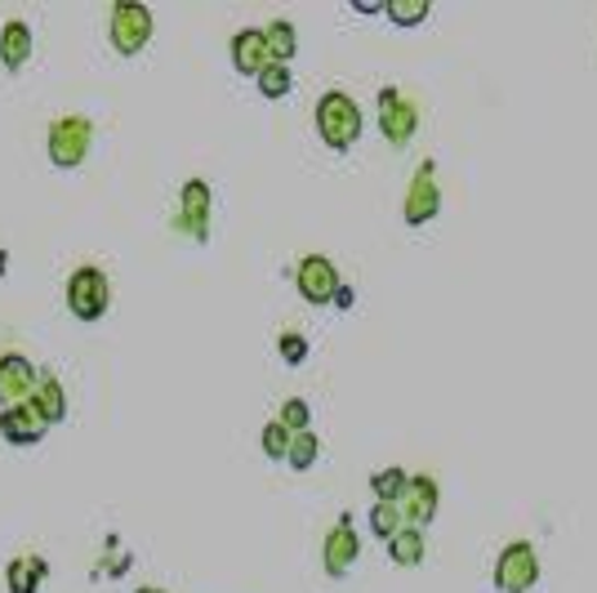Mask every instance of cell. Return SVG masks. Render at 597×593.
Wrapping results in <instances>:
<instances>
[{"instance_id": "8fae6325", "label": "cell", "mask_w": 597, "mask_h": 593, "mask_svg": "<svg viewBox=\"0 0 597 593\" xmlns=\"http://www.w3.org/2000/svg\"><path fill=\"white\" fill-rule=\"evenodd\" d=\"M437 509H442V491H437V482H433L428 473H415V478L406 482L402 500H397L402 522H406V526H415V531H424V526L437 517Z\"/></svg>"}, {"instance_id": "9a60e30c", "label": "cell", "mask_w": 597, "mask_h": 593, "mask_svg": "<svg viewBox=\"0 0 597 593\" xmlns=\"http://www.w3.org/2000/svg\"><path fill=\"white\" fill-rule=\"evenodd\" d=\"M28 406L45 420V424H63L68 420V393H63V384H59V375H37V389H32V398H28Z\"/></svg>"}, {"instance_id": "d6986e66", "label": "cell", "mask_w": 597, "mask_h": 593, "mask_svg": "<svg viewBox=\"0 0 597 593\" xmlns=\"http://www.w3.org/2000/svg\"><path fill=\"white\" fill-rule=\"evenodd\" d=\"M424 553H428V544H424V531H415V526H402L393 540H388V557L397 562V566H419L424 562Z\"/></svg>"}, {"instance_id": "9c48e42d", "label": "cell", "mask_w": 597, "mask_h": 593, "mask_svg": "<svg viewBox=\"0 0 597 593\" xmlns=\"http://www.w3.org/2000/svg\"><path fill=\"white\" fill-rule=\"evenodd\" d=\"M357 553H362V535H357V526H353V513H344V517L331 526L326 544H322V566H326V575H331V580H344V575L353 571Z\"/></svg>"}, {"instance_id": "2e32d148", "label": "cell", "mask_w": 597, "mask_h": 593, "mask_svg": "<svg viewBox=\"0 0 597 593\" xmlns=\"http://www.w3.org/2000/svg\"><path fill=\"white\" fill-rule=\"evenodd\" d=\"M32 28L23 19H10L6 28H0V63H6L10 72H19L28 59H32Z\"/></svg>"}, {"instance_id": "7c38bea8", "label": "cell", "mask_w": 597, "mask_h": 593, "mask_svg": "<svg viewBox=\"0 0 597 593\" xmlns=\"http://www.w3.org/2000/svg\"><path fill=\"white\" fill-rule=\"evenodd\" d=\"M37 389V366L23 353H6L0 358V406H23Z\"/></svg>"}, {"instance_id": "6da1fadb", "label": "cell", "mask_w": 597, "mask_h": 593, "mask_svg": "<svg viewBox=\"0 0 597 593\" xmlns=\"http://www.w3.org/2000/svg\"><path fill=\"white\" fill-rule=\"evenodd\" d=\"M362 125H366V117H362V103L353 94L326 90L317 99V134H322V143L331 152H348L362 139Z\"/></svg>"}, {"instance_id": "603a6c76", "label": "cell", "mask_w": 597, "mask_h": 593, "mask_svg": "<svg viewBox=\"0 0 597 593\" xmlns=\"http://www.w3.org/2000/svg\"><path fill=\"white\" fill-rule=\"evenodd\" d=\"M428 0H388V6H384V14L397 23V28H419L424 19H428Z\"/></svg>"}, {"instance_id": "4316f807", "label": "cell", "mask_w": 597, "mask_h": 593, "mask_svg": "<svg viewBox=\"0 0 597 593\" xmlns=\"http://www.w3.org/2000/svg\"><path fill=\"white\" fill-rule=\"evenodd\" d=\"M276 353H281L285 366H304V362H308V340L298 335V331H285V335L276 340Z\"/></svg>"}, {"instance_id": "ba28073f", "label": "cell", "mask_w": 597, "mask_h": 593, "mask_svg": "<svg viewBox=\"0 0 597 593\" xmlns=\"http://www.w3.org/2000/svg\"><path fill=\"white\" fill-rule=\"evenodd\" d=\"M419 130V108L397 90V86H384L380 90V134L393 143V148H406Z\"/></svg>"}, {"instance_id": "8992f818", "label": "cell", "mask_w": 597, "mask_h": 593, "mask_svg": "<svg viewBox=\"0 0 597 593\" xmlns=\"http://www.w3.org/2000/svg\"><path fill=\"white\" fill-rule=\"evenodd\" d=\"M437 214H442V183H437V161L428 157V161H419V170H415V179H411V188H406L402 219H406L411 228H424V223L437 219Z\"/></svg>"}, {"instance_id": "7a4b0ae2", "label": "cell", "mask_w": 597, "mask_h": 593, "mask_svg": "<svg viewBox=\"0 0 597 593\" xmlns=\"http://www.w3.org/2000/svg\"><path fill=\"white\" fill-rule=\"evenodd\" d=\"M108 309H112V281H108V272L103 268H90V263L77 268L68 277V313L77 322H99Z\"/></svg>"}, {"instance_id": "7402d4cb", "label": "cell", "mask_w": 597, "mask_h": 593, "mask_svg": "<svg viewBox=\"0 0 597 593\" xmlns=\"http://www.w3.org/2000/svg\"><path fill=\"white\" fill-rule=\"evenodd\" d=\"M406 482H411V478H406V469H397V464H393V469H380V473L371 478V491H375V500H380V504H397V500H402V491H406Z\"/></svg>"}, {"instance_id": "277c9868", "label": "cell", "mask_w": 597, "mask_h": 593, "mask_svg": "<svg viewBox=\"0 0 597 593\" xmlns=\"http://www.w3.org/2000/svg\"><path fill=\"white\" fill-rule=\"evenodd\" d=\"M539 584V553L530 540H513L495 557V589L499 593H530Z\"/></svg>"}, {"instance_id": "484cf974", "label": "cell", "mask_w": 597, "mask_h": 593, "mask_svg": "<svg viewBox=\"0 0 597 593\" xmlns=\"http://www.w3.org/2000/svg\"><path fill=\"white\" fill-rule=\"evenodd\" d=\"M290 438H294V433H285L276 420H267V424H263V433H259V446H263V455H267V460H285Z\"/></svg>"}, {"instance_id": "83f0119b", "label": "cell", "mask_w": 597, "mask_h": 593, "mask_svg": "<svg viewBox=\"0 0 597 593\" xmlns=\"http://www.w3.org/2000/svg\"><path fill=\"white\" fill-rule=\"evenodd\" d=\"M139 593H165V589H139Z\"/></svg>"}, {"instance_id": "5b68a950", "label": "cell", "mask_w": 597, "mask_h": 593, "mask_svg": "<svg viewBox=\"0 0 597 593\" xmlns=\"http://www.w3.org/2000/svg\"><path fill=\"white\" fill-rule=\"evenodd\" d=\"M50 161L59 165V170H77L85 157H90V143H94V125H90V117H59L54 125H50Z\"/></svg>"}, {"instance_id": "44dd1931", "label": "cell", "mask_w": 597, "mask_h": 593, "mask_svg": "<svg viewBox=\"0 0 597 593\" xmlns=\"http://www.w3.org/2000/svg\"><path fill=\"white\" fill-rule=\"evenodd\" d=\"M254 86H259L263 99H285V94L294 90V72H290L285 63H267V68L254 77Z\"/></svg>"}, {"instance_id": "d4e9b609", "label": "cell", "mask_w": 597, "mask_h": 593, "mask_svg": "<svg viewBox=\"0 0 597 593\" xmlns=\"http://www.w3.org/2000/svg\"><path fill=\"white\" fill-rule=\"evenodd\" d=\"M402 526H406V522H402L397 504H380V500L371 504V535H380V540L388 544V540H393V535H397Z\"/></svg>"}, {"instance_id": "30bf717a", "label": "cell", "mask_w": 597, "mask_h": 593, "mask_svg": "<svg viewBox=\"0 0 597 593\" xmlns=\"http://www.w3.org/2000/svg\"><path fill=\"white\" fill-rule=\"evenodd\" d=\"M210 210H214L210 183L205 179H188L183 192H179V219H174V228H183L192 241H205L210 237Z\"/></svg>"}, {"instance_id": "52a82bcc", "label": "cell", "mask_w": 597, "mask_h": 593, "mask_svg": "<svg viewBox=\"0 0 597 593\" xmlns=\"http://www.w3.org/2000/svg\"><path fill=\"white\" fill-rule=\"evenodd\" d=\"M294 285H298V294H304L308 304H331V300H340L344 277L326 254H304L298 268H294Z\"/></svg>"}, {"instance_id": "ffe728a7", "label": "cell", "mask_w": 597, "mask_h": 593, "mask_svg": "<svg viewBox=\"0 0 597 593\" xmlns=\"http://www.w3.org/2000/svg\"><path fill=\"white\" fill-rule=\"evenodd\" d=\"M317 455H322V442H317V433L308 429V433H294V438H290V451H285V464H290L294 473H308V469L317 464Z\"/></svg>"}, {"instance_id": "ac0fdd59", "label": "cell", "mask_w": 597, "mask_h": 593, "mask_svg": "<svg viewBox=\"0 0 597 593\" xmlns=\"http://www.w3.org/2000/svg\"><path fill=\"white\" fill-rule=\"evenodd\" d=\"M45 575H50V562H45V557H14V562L6 566L10 593H37V589L45 584Z\"/></svg>"}, {"instance_id": "5bb4252c", "label": "cell", "mask_w": 597, "mask_h": 593, "mask_svg": "<svg viewBox=\"0 0 597 593\" xmlns=\"http://www.w3.org/2000/svg\"><path fill=\"white\" fill-rule=\"evenodd\" d=\"M232 68L241 77H259L267 68V46H263V28H241L232 37Z\"/></svg>"}, {"instance_id": "cb8c5ba5", "label": "cell", "mask_w": 597, "mask_h": 593, "mask_svg": "<svg viewBox=\"0 0 597 593\" xmlns=\"http://www.w3.org/2000/svg\"><path fill=\"white\" fill-rule=\"evenodd\" d=\"M276 424H281L285 433H308V424H313L308 402H304V398H285L281 411H276Z\"/></svg>"}, {"instance_id": "3957f363", "label": "cell", "mask_w": 597, "mask_h": 593, "mask_svg": "<svg viewBox=\"0 0 597 593\" xmlns=\"http://www.w3.org/2000/svg\"><path fill=\"white\" fill-rule=\"evenodd\" d=\"M152 10L148 6H139V0H117L112 6V14H108V41H112V50L117 54H139L148 41H152Z\"/></svg>"}, {"instance_id": "e0dca14e", "label": "cell", "mask_w": 597, "mask_h": 593, "mask_svg": "<svg viewBox=\"0 0 597 593\" xmlns=\"http://www.w3.org/2000/svg\"><path fill=\"white\" fill-rule=\"evenodd\" d=\"M263 46H267V63H285V68H290V59L298 54V32H294V23H290V19H272V23L263 28Z\"/></svg>"}, {"instance_id": "4fadbf2b", "label": "cell", "mask_w": 597, "mask_h": 593, "mask_svg": "<svg viewBox=\"0 0 597 593\" xmlns=\"http://www.w3.org/2000/svg\"><path fill=\"white\" fill-rule=\"evenodd\" d=\"M50 433V424L23 402V406H10V411H0V438H6L10 446H37L41 438Z\"/></svg>"}]
</instances>
